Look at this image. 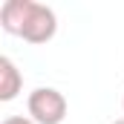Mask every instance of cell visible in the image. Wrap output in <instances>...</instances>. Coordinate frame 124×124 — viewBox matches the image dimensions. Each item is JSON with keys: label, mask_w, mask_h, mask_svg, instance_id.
<instances>
[{"label": "cell", "mask_w": 124, "mask_h": 124, "mask_svg": "<svg viewBox=\"0 0 124 124\" xmlns=\"http://www.w3.org/2000/svg\"><path fill=\"white\" fill-rule=\"evenodd\" d=\"M0 26L26 43H46L58 32V17L38 0H6L0 6Z\"/></svg>", "instance_id": "1"}, {"label": "cell", "mask_w": 124, "mask_h": 124, "mask_svg": "<svg viewBox=\"0 0 124 124\" xmlns=\"http://www.w3.org/2000/svg\"><path fill=\"white\" fill-rule=\"evenodd\" d=\"M26 110L35 124H61L69 113V104L61 90L55 87H38L26 98Z\"/></svg>", "instance_id": "2"}, {"label": "cell", "mask_w": 124, "mask_h": 124, "mask_svg": "<svg viewBox=\"0 0 124 124\" xmlns=\"http://www.w3.org/2000/svg\"><path fill=\"white\" fill-rule=\"evenodd\" d=\"M20 90H23V72L17 69V63L9 55H3L0 58V101L3 104L15 101L20 95Z\"/></svg>", "instance_id": "3"}, {"label": "cell", "mask_w": 124, "mask_h": 124, "mask_svg": "<svg viewBox=\"0 0 124 124\" xmlns=\"http://www.w3.org/2000/svg\"><path fill=\"white\" fill-rule=\"evenodd\" d=\"M3 124H35L29 116H9V118H3Z\"/></svg>", "instance_id": "4"}, {"label": "cell", "mask_w": 124, "mask_h": 124, "mask_svg": "<svg viewBox=\"0 0 124 124\" xmlns=\"http://www.w3.org/2000/svg\"><path fill=\"white\" fill-rule=\"evenodd\" d=\"M113 124H124V118H118V121H113Z\"/></svg>", "instance_id": "5"}, {"label": "cell", "mask_w": 124, "mask_h": 124, "mask_svg": "<svg viewBox=\"0 0 124 124\" xmlns=\"http://www.w3.org/2000/svg\"><path fill=\"white\" fill-rule=\"evenodd\" d=\"M121 107H124V98H121Z\"/></svg>", "instance_id": "6"}]
</instances>
